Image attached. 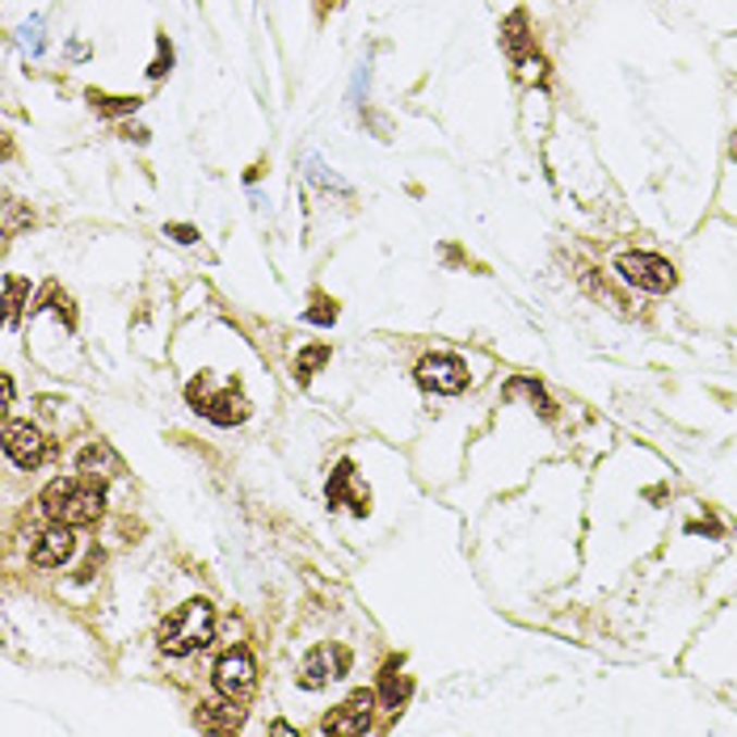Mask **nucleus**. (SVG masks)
I'll return each instance as SVG.
<instances>
[{"instance_id": "4", "label": "nucleus", "mask_w": 737, "mask_h": 737, "mask_svg": "<svg viewBox=\"0 0 737 737\" xmlns=\"http://www.w3.org/2000/svg\"><path fill=\"white\" fill-rule=\"evenodd\" d=\"M216 687L228 704H249L257 691V666L249 649H232L216 662Z\"/></svg>"}, {"instance_id": "17", "label": "nucleus", "mask_w": 737, "mask_h": 737, "mask_svg": "<svg viewBox=\"0 0 737 737\" xmlns=\"http://www.w3.org/2000/svg\"><path fill=\"white\" fill-rule=\"evenodd\" d=\"M506 392H527V396H531V405H536V409H540V414H544V417L556 414V409H552V401H548V396H544V388L536 384V380H514V384L506 388Z\"/></svg>"}, {"instance_id": "8", "label": "nucleus", "mask_w": 737, "mask_h": 737, "mask_svg": "<svg viewBox=\"0 0 737 737\" xmlns=\"http://www.w3.org/2000/svg\"><path fill=\"white\" fill-rule=\"evenodd\" d=\"M4 455H9L17 468H38L42 455H47V439L34 430L30 421H9V426H4Z\"/></svg>"}, {"instance_id": "13", "label": "nucleus", "mask_w": 737, "mask_h": 737, "mask_svg": "<svg viewBox=\"0 0 737 737\" xmlns=\"http://www.w3.org/2000/svg\"><path fill=\"white\" fill-rule=\"evenodd\" d=\"M409 687H414V683H409V678L401 674V666L392 662V666L384 671V683H380V700H384L388 708H401L405 700H409Z\"/></svg>"}, {"instance_id": "1", "label": "nucleus", "mask_w": 737, "mask_h": 737, "mask_svg": "<svg viewBox=\"0 0 737 737\" xmlns=\"http://www.w3.org/2000/svg\"><path fill=\"white\" fill-rule=\"evenodd\" d=\"M101 484L94 477H64V481H51L42 489L38 506L47 518L64 523V527H89L101 518Z\"/></svg>"}, {"instance_id": "3", "label": "nucleus", "mask_w": 737, "mask_h": 737, "mask_svg": "<svg viewBox=\"0 0 737 737\" xmlns=\"http://www.w3.org/2000/svg\"><path fill=\"white\" fill-rule=\"evenodd\" d=\"M191 405L202 417H211L216 426H241L249 417V401L241 388H211V376H198L191 388H186Z\"/></svg>"}, {"instance_id": "18", "label": "nucleus", "mask_w": 737, "mask_h": 737, "mask_svg": "<svg viewBox=\"0 0 737 737\" xmlns=\"http://www.w3.org/2000/svg\"><path fill=\"white\" fill-rule=\"evenodd\" d=\"M304 321L333 324V321H337V304H333V299H324V295H312V308L304 312Z\"/></svg>"}, {"instance_id": "20", "label": "nucleus", "mask_w": 737, "mask_h": 737, "mask_svg": "<svg viewBox=\"0 0 737 737\" xmlns=\"http://www.w3.org/2000/svg\"><path fill=\"white\" fill-rule=\"evenodd\" d=\"M164 232H169V236H173L177 245H194V241H198V232H194L191 224H169Z\"/></svg>"}, {"instance_id": "19", "label": "nucleus", "mask_w": 737, "mask_h": 737, "mask_svg": "<svg viewBox=\"0 0 737 737\" xmlns=\"http://www.w3.org/2000/svg\"><path fill=\"white\" fill-rule=\"evenodd\" d=\"M4 295H9V324L17 321V308H22V295H26V283L22 279H4Z\"/></svg>"}, {"instance_id": "14", "label": "nucleus", "mask_w": 737, "mask_h": 737, "mask_svg": "<svg viewBox=\"0 0 737 737\" xmlns=\"http://www.w3.org/2000/svg\"><path fill=\"white\" fill-rule=\"evenodd\" d=\"M502 42H506V51H511L514 60H527V17L523 13H514L511 22H506Z\"/></svg>"}, {"instance_id": "9", "label": "nucleus", "mask_w": 737, "mask_h": 737, "mask_svg": "<svg viewBox=\"0 0 737 737\" xmlns=\"http://www.w3.org/2000/svg\"><path fill=\"white\" fill-rule=\"evenodd\" d=\"M346 666H351V653H346V649H312L308 662H304V671H299V683H304L308 691H321L329 678H342Z\"/></svg>"}, {"instance_id": "23", "label": "nucleus", "mask_w": 737, "mask_h": 737, "mask_svg": "<svg viewBox=\"0 0 737 737\" xmlns=\"http://www.w3.org/2000/svg\"><path fill=\"white\" fill-rule=\"evenodd\" d=\"M329 4H337V0H321V9H329Z\"/></svg>"}, {"instance_id": "12", "label": "nucleus", "mask_w": 737, "mask_h": 737, "mask_svg": "<svg viewBox=\"0 0 737 737\" xmlns=\"http://www.w3.org/2000/svg\"><path fill=\"white\" fill-rule=\"evenodd\" d=\"M76 468L85 472V477H119L123 472V464H119V455L106 447V443H94V447H85L76 455Z\"/></svg>"}, {"instance_id": "11", "label": "nucleus", "mask_w": 737, "mask_h": 737, "mask_svg": "<svg viewBox=\"0 0 737 737\" xmlns=\"http://www.w3.org/2000/svg\"><path fill=\"white\" fill-rule=\"evenodd\" d=\"M72 531H67L64 523L60 527H51V531H42L30 548V561L34 565H42V569H56V565H64L67 556H72Z\"/></svg>"}, {"instance_id": "21", "label": "nucleus", "mask_w": 737, "mask_h": 737, "mask_svg": "<svg viewBox=\"0 0 737 737\" xmlns=\"http://www.w3.org/2000/svg\"><path fill=\"white\" fill-rule=\"evenodd\" d=\"M169 60H173V56H169V42L161 38V56H157V64L148 67V76H152V81H161L164 72H169Z\"/></svg>"}, {"instance_id": "6", "label": "nucleus", "mask_w": 737, "mask_h": 737, "mask_svg": "<svg viewBox=\"0 0 737 737\" xmlns=\"http://www.w3.org/2000/svg\"><path fill=\"white\" fill-rule=\"evenodd\" d=\"M417 384L426 392H439V396H455L468 388V363L455 354H426L417 363Z\"/></svg>"}, {"instance_id": "16", "label": "nucleus", "mask_w": 737, "mask_h": 737, "mask_svg": "<svg viewBox=\"0 0 737 737\" xmlns=\"http://www.w3.org/2000/svg\"><path fill=\"white\" fill-rule=\"evenodd\" d=\"M324 358H329V351H324V346H312V351H304L299 358H295V380H299V384H308V380H312V371L321 367Z\"/></svg>"}, {"instance_id": "10", "label": "nucleus", "mask_w": 737, "mask_h": 737, "mask_svg": "<svg viewBox=\"0 0 737 737\" xmlns=\"http://www.w3.org/2000/svg\"><path fill=\"white\" fill-rule=\"evenodd\" d=\"M354 481H358V477H354V464L342 459V464L333 468V477H329V502H333V506H346L351 514H367L371 511V493L358 489Z\"/></svg>"}, {"instance_id": "2", "label": "nucleus", "mask_w": 737, "mask_h": 737, "mask_svg": "<svg viewBox=\"0 0 737 737\" xmlns=\"http://www.w3.org/2000/svg\"><path fill=\"white\" fill-rule=\"evenodd\" d=\"M216 632V611L207 599H191L164 619L161 628V649L169 658H186L194 649H207Z\"/></svg>"}, {"instance_id": "15", "label": "nucleus", "mask_w": 737, "mask_h": 737, "mask_svg": "<svg viewBox=\"0 0 737 737\" xmlns=\"http://www.w3.org/2000/svg\"><path fill=\"white\" fill-rule=\"evenodd\" d=\"M97 114H135V106H139V97H110V94H89Z\"/></svg>"}, {"instance_id": "22", "label": "nucleus", "mask_w": 737, "mask_h": 737, "mask_svg": "<svg viewBox=\"0 0 737 737\" xmlns=\"http://www.w3.org/2000/svg\"><path fill=\"white\" fill-rule=\"evenodd\" d=\"M729 152H734V161H737V135H734V144H729Z\"/></svg>"}, {"instance_id": "7", "label": "nucleus", "mask_w": 737, "mask_h": 737, "mask_svg": "<svg viewBox=\"0 0 737 737\" xmlns=\"http://www.w3.org/2000/svg\"><path fill=\"white\" fill-rule=\"evenodd\" d=\"M371 704H376V696L371 691H354L346 704L337 708V712H329L324 716V734H337V737H358L371 729Z\"/></svg>"}, {"instance_id": "5", "label": "nucleus", "mask_w": 737, "mask_h": 737, "mask_svg": "<svg viewBox=\"0 0 737 737\" xmlns=\"http://www.w3.org/2000/svg\"><path fill=\"white\" fill-rule=\"evenodd\" d=\"M615 270H619L632 287L658 291V295H662V291H674V283H678L674 266L658 254H619L615 257Z\"/></svg>"}]
</instances>
